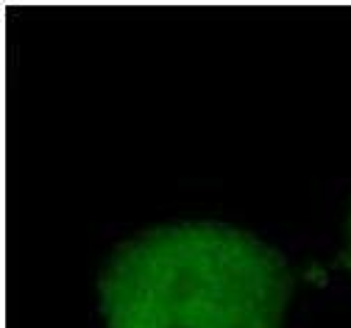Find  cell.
Listing matches in <instances>:
<instances>
[{
    "label": "cell",
    "instance_id": "cell-1",
    "mask_svg": "<svg viewBox=\"0 0 351 328\" xmlns=\"http://www.w3.org/2000/svg\"><path fill=\"white\" fill-rule=\"evenodd\" d=\"M285 259L221 223H176L120 245L101 273L106 328H282Z\"/></svg>",
    "mask_w": 351,
    "mask_h": 328
},
{
    "label": "cell",
    "instance_id": "cell-2",
    "mask_svg": "<svg viewBox=\"0 0 351 328\" xmlns=\"http://www.w3.org/2000/svg\"><path fill=\"white\" fill-rule=\"evenodd\" d=\"M348 248H351V220H348Z\"/></svg>",
    "mask_w": 351,
    "mask_h": 328
}]
</instances>
